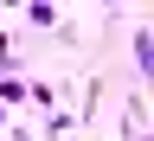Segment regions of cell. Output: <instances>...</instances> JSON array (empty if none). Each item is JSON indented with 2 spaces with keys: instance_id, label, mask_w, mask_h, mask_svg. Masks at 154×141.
I'll use <instances>...</instances> for the list:
<instances>
[{
  "instance_id": "obj_1",
  "label": "cell",
  "mask_w": 154,
  "mask_h": 141,
  "mask_svg": "<svg viewBox=\"0 0 154 141\" xmlns=\"http://www.w3.org/2000/svg\"><path fill=\"white\" fill-rule=\"evenodd\" d=\"M128 51H135V64H141V84H148V96H154V32L128 26Z\"/></svg>"
},
{
  "instance_id": "obj_2",
  "label": "cell",
  "mask_w": 154,
  "mask_h": 141,
  "mask_svg": "<svg viewBox=\"0 0 154 141\" xmlns=\"http://www.w3.org/2000/svg\"><path fill=\"white\" fill-rule=\"evenodd\" d=\"M26 19H32V26H45L51 38H64V45H71V32H64V13H58V7H45V0H32V7H26Z\"/></svg>"
},
{
  "instance_id": "obj_3",
  "label": "cell",
  "mask_w": 154,
  "mask_h": 141,
  "mask_svg": "<svg viewBox=\"0 0 154 141\" xmlns=\"http://www.w3.org/2000/svg\"><path fill=\"white\" fill-rule=\"evenodd\" d=\"M45 128H51L58 141H71V135H77V115H71V109H51V115H45Z\"/></svg>"
},
{
  "instance_id": "obj_4",
  "label": "cell",
  "mask_w": 154,
  "mask_h": 141,
  "mask_svg": "<svg viewBox=\"0 0 154 141\" xmlns=\"http://www.w3.org/2000/svg\"><path fill=\"white\" fill-rule=\"evenodd\" d=\"M19 96H26V84H13V77H0V109H13Z\"/></svg>"
},
{
  "instance_id": "obj_5",
  "label": "cell",
  "mask_w": 154,
  "mask_h": 141,
  "mask_svg": "<svg viewBox=\"0 0 154 141\" xmlns=\"http://www.w3.org/2000/svg\"><path fill=\"white\" fill-rule=\"evenodd\" d=\"M7 141H32V135H7Z\"/></svg>"
},
{
  "instance_id": "obj_6",
  "label": "cell",
  "mask_w": 154,
  "mask_h": 141,
  "mask_svg": "<svg viewBox=\"0 0 154 141\" xmlns=\"http://www.w3.org/2000/svg\"><path fill=\"white\" fill-rule=\"evenodd\" d=\"M71 141H77V135H71Z\"/></svg>"
}]
</instances>
